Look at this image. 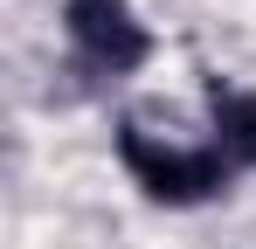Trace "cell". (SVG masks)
I'll return each mask as SVG.
<instances>
[{"instance_id": "3957f363", "label": "cell", "mask_w": 256, "mask_h": 249, "mask_svg": "<svg viewBox=\"0 0 256 249\" xmlns=\"http://www.w3.org/2000/svg\"><path fill=\"white\" fill-rule=\"evenodd\" d=\"M208 118H214V146L236 166H256V90L242 83H208Z\"/></svg>"}, {"instance_id": "6da1fadb", "label": "cell", "mask_w": 256, "mask_h": 249, "mask_svg": "<svg viewBox=\"0 0 256 249\" xmlns=\"http://www.w3.org/2000/svg\"><path fill=\"white\" fill-rule=\"evenodd\" d=\"M118 166L132 173V187L160 208H201L214 194H228V152L222 146H173L152 138L146 124H118Z\"/></svg>"}, {"instance_id": "7a4b0ae2", "label": "cell", "mask_w": 256, "mask_h": 249, "mask_svg": "<svg viewBox=\"0 0 256 249\" xmlns=\"http://www.w3.org/2000/svg\"><path fill=\"white\" fill-rule=\"evenodd\" d=\"M62 35L90 70H111V76L152 62V28L138 21L132 0H62Z\"/></svg>"}]
</instances>
